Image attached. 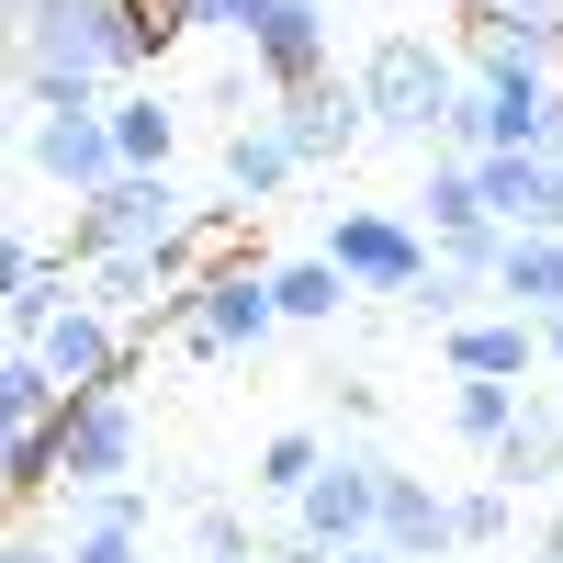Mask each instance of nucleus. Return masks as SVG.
Returning <instances> with one entry per match:
<instances>
[{"label": "nucleus", "instance_id": "obj_1", "mask_svg": "<svg viewBox=\"0 0 563 563\" xmlns=\"http://www.w3.org/2000/svg\"><path fill=\"white\" fill-rule=\"evenodd\" d=\"M158 45H169L158 0H23L12 68L34 90V113H68V102H102L113 79L158 68Z\"/></svg>", "mask_w": 563, "mask_h": 563}, {"label": "nucleus", "instance_id": "obj_2", "mask_svg": "<svg viewBox=\"0 0 563 563\" xmlns=\"http://www.w3.org/2000/svg\"><path fill=\"white\" fill-rule=\"evenodd\" d=\"M350 90H361V135H384V147H417V158H429V147H440V113H451V90H462V57H451L440 34L395 23V34L350 68Z\"/></svg>", "mask_w": 563, "mask_h": 563}, {"label": "nucleus", "instance_id": "obj_3", "mask_svg": "<svg viewBox=\"0 0 563 563\" xmlns=\"http://www.w3.org/2000/svg\"><path fill=\"white\" fill-rule=\"evenodd\" d=\"M180 225H192V192H180L169 169H113L102 192L68 203V271L113 260V249H158V238H180Z\"/></svg>", "mask_w": 563, "mask_h": 563}, {"label": "nucleus", "instance_id": "obj_4", "mask_svg": "<svg viewBox=\"0 0 563 563\" xmlns=\"http://www.w3.org/2000/svg\"><path fill=\"white\" fill-rule=\"evenodd\" d=\"M147 327H169L192 361H238V350H260L271 339V260H203V282L180 294L169 316H147Z\"/></svg>", "mask_w": 563, "mask_h": 563}, {"label": "nucleus", "instance_id": "obj_5", "mask_svg": "<svg viewBox=\"0 0 563 563\" xmlns=\"http://www.w3.org/2000/svg\"><path fill=\"white\" fill-rule=\"evenodd\" d=\"M57 496H90V485H135V462H147V417H135L124 384L102 395H57Z\"/></svg>", "mask_w": 563, "mask_h": 563}, {"label": "nucleus", "instance_id": "obj_6", "mask_svg": "<svg viewBox=\"0 0 563 563\" xmlns=\"http://www.w3.org/2000/svg\"><path fill=\"white\" fill-rule=\"evenodd\" d=\"M316 260L350 282V294H406L417 271H429V238L395 214V203H327V238Z\"/></svg>", "mask_w": 563, "mask_h": 563}, {"label": "nucleus", "instance_id": "obj_7", "mask_svg": "<svg viewBox=\"0 0 563 563\" xmlns=\"http://www.w3.org/2000/svg\"><path fill=\"white\" fill-rule=\"evenodd\" d=\"M372 485H384V451L327 440V462H316L305 496H294V530H305L316 552H361V541H372Z\"/></svg>", "mask_w": 563, "mask_h": 563}, {"label": "nucleus", "instance_id": "obj_8", "mask_svg": "<svg viewBox=\"0 0 563 563\" xmlns=\"http://www.w3.org/2000/svg\"><path fill=\"white\" fill-rule=\"evenodd\" d=\"M260 124L282 135V158H294V169H339V158L361 147V90H350L339 68H316V79H294V90H271Z\"/></svg>", "mask_w": 563, "mask_h": 563}, {"label": "nucleus", "instance_id": "obj_9", "mask_svg": "<svg viewBox=\"0 0 563 563\" xmlns=\"http://www.w3.org/2000/svg\"><path fill=\"white\" fill-rule=\"evenodd\" d=\"M462 180H474V203H485L496 238H552V158L541 147H474Z\"/></svg>", "mask_w": 563, "mask_h": 563}, {"label": "nucleus", "instance_id": "obj_10", "mask_svg": "<svg viewBox=\"0 0 563 563\" xmlns=\"http://www.w3.org/2000/svg\"><path fill=\"white\" fill-rule=\"evenodd\" d=\"M34 361H45V384H57V395H102V384H124L135 327H113L102 305H68V316L34 339Z\"/></svg>", "mask_w": 563, "mask_h": 563}, {"label": "nucleus", "instance_id": "obj_11", "mask_svg": "<svg viewBox=\"0 0 563 563\" xmlns=\"http://www.w3.org/2000/svg\"><path fill=\"white\" fill-rule=\"evenodd\" d=\"M12 158H34L57 192L79 203V192H102L113 180V135H102V102H68V113H34L23 135H12Z\"/></svg>", "mask_w": 563, "mask_h": 563}, {"label": "nucleus", "instance_id": "obj_12", "mask_svg": "<svg viewBox=\"0 0 563 563\" xmlns=\"http://www.w3.org/2000/svg\"><path fill=\"white\" fill-rule=\"evenodd\" d=\"M485 485L496 496H541V485H563V395H519V417L485 440Z\"/></svg>", "mask_w": 563, "mask_h": 563}, {"label": "nucleus", "instance_id": "obj_13", "mask_svg": "<svg viewBox=\"0 0 563 563\" xmlns=\"http://www.w3.org/2000/svg\"><path fill=\"white\" fill-rule=\"evenodd\" d=\"M440 361H451V384H541V339L507 305H474L462 327H440Z\"/></svg>", "mask_w": 563, "mask_h": 563}, {"label": "nucleus", "instance_id": "obj_14", "mask_svg": "<svg viewBox=\"0 0 563 563\" xmlns=\"http://www.w3.org/2000/svg\"><path fill=\"white\" fill-rule=\"evenodd\" d=\"M372 552L451 563V496L429 474H406V462H384V485H372Z\"/></svg>", "mask_w": 563, "mask_h": 563}, {"label": "nucleus", "instance_id": "obj_15", "mask_svg": "<svg viewBox=\"0 0 563 563\" xmlns=\"http://www.w3.org/2000/svg\"><path fill=\"white\" fill-rule=\"evenodd\" d=\"M68 563H147V485H90L57 530Z\"/></svg>", "mask_w": 563, "mask_h": 563}, {"label": "nucleus", "instance_id": "obj_16", "mask_svg": "<svg viewBox=\"0 0 563 563\" xmlns=\"http://www.w3.org/2000/svg\"><path fill=\"white\" fill-rule=\"evenodd\" d=\"M249 68H260V90L316 79L327 68V0H271V12L249 23Z\"/></svg>", "mask_w": 563, "mask_h": 563}, {"label": "nucleus", "instance_id": "obj_17", "mask_svg": "<svg viewBox=\"0 0 563 563\" xmlns=\"http://www.w3.org/2000/svg\"><path fill=\"white\" fill-rule=\"evenodd\" d=\"M485 294L507 305V316H563V238H507L496 249V271H485Z\"/></svg>", "mask_w": 563, "mask_h": 563}, {"label": "nucleus", "instance_id": "obj_18", "mask_svg": "<svg viewBox=\"0 0 563 563\" xmlns=\"http://www.w3.org/2000/svg\"><path fill=\"white\" fill-rule=\"evenodd\" d=\"M395 214H406L429 249H451V238H474V225H485V203H474V180H462V158H440V147H429V169H417V203H395Z\"/></svg>", "mask_w": 563, "mask_h": 563}, {"label": "nucleus", "instance_id": "obj_19", "mask_svg": "<svg viewBox=\"0 0 563 563\" xmlns=\"http://www.w3.org/2000/svg\"><path fill=\"white\" fill-rule=\"evenodd\" d=\"M214 169H225V203H238V214H260L282 180H305L294 158H282V135H271V124H225V158H214Z\"/></svg>", "mask_w": 563, "mask_h": 563}, {"label": "nucleus", "instance_id": "obj_20", "mask_svg": "<svg viewBox=\"0 0 563 563\" xmlns=\"http://www.w3.org/2000/svg\"><path fill=\"white\" fill-rule=\"evenodd\" d=\"M102 135H113V169H169L180 113L158 102V90H124V102H102Z\"/></svg>", "mask_w": 563, "mask_h": 563}, {"label": "nucleus", "instance_id": "obj_21", "mask_svg": "<svg viewBox=\"0 0 563 563\" xmlns=\"http://www.w3.org/2000/svg\"><path fill=\"white\" fill-rule=\"evenodd\" d=\"M339 305H350V282L327 271L316 249H305V260H271V316H282V327H339Z\"/></svg>", "mask_w": 563, "mask_h": 563}, {"label": "nucleus", "instance_id": "obj_22", "mask_svg": "<svg viewBox=\"0 0 563 563\" xmlns=\"http://www.w3.org/2000/svg\"><path fill=\"white\" fill-rule=\"evenodd\" d=\"M68 305H79V271H68V260H34V271H23V294L0 305V339H12V350H34Z\"/></svg>", "mask_w": 563, "mask_h": 563}, {"label": "nucleus", "instance_id": "obj_23", "mask_svg": "<svg viewBox=\"0 0 563 563\" xmlns=\"http://www.w3.org/2000/svg\"><path fill=\"white\" fill-rule=\"evenodd\" d=\"M316 462H327V429H271V440H260V462H249V485H260V496H282V507H294V496H305V474H316Z\"/></svg>", "mask_w": 563, "mask_h": 563}, {"label": "nucleus", "instance_id": "obj_24", "mask_svg": "<svg viewBox=\"0 0 563 563\" xmlns=\"http://www.w3.org/2000/svg\"><path fill=\"white\" fill-rule=\"evenodd\" d=\"M45 417H57V384H45L34 350H12V361H0V451H12L23 429H45Z\"/></svg>", "mask_w": 563, "mask_h": 563}, {"label": "nucleus", "instance_id": "obj_25", "mask_svg": "<svg viewBox=\"0 0 563 563\" xmlns=\"http://www.w3.org/2000/svg\"><path fill=\"white\" fill-rule=\"evenodd\" d=\"M507 530H519V496H496V485H462L451 496V552H496Z\"/></svg>", "mask_w": 563, "mask_h": 563}, {"label": "nucleus", "instance_id": "obj_26", "mask_svg": "<svg viewBox=\"0 0 563 563\" xmlns=\"http://www.w3.org/2000/svg\"><path fill=\"white\" fill-rule=\"evenodd\" d=\"M519 395H530V384H451V429L485 451V440L507 429V417H519Z\"/></svg>", "mask_w": 563, "mask_h": 563}, {"label": "nucleus", "instance_id": "obj_27", "mask_svg": "<svg viewBox=\"0 0 563 563\" xmlns=\"http://www.w3.org/2000/svg\"><path fill=\"white\" fill-rule=\"evenodd\" d=\"M462 23H507V34H530L563 57V0H462Z\"/></svg>", "mask_w": 563, "mask_h": 563}, {"label": "nucleus", "instance_id": "obj_28", "mask_svg": "<svg viewBox=\"0 0 563 563\" xmlns=\"http://www.w3.org/2000/svg\"><path fill=\"white\" fill-rule=\"evenodd\" d=\"M158 12H169V34H238L249 45V23L271 12V0H158Z\"/></svg>", "mask_w": 563, "mask_h": 563}, {"label": "nucleus", "instance_id": "obj_29", "mask_svg": "<svg viewBox=\"0 0 563 563\" xmlns=\"http://www.w3.org/2000/svg\"><path fill=\"white\" fill-rule=\"evenodd\" d=\"M192 552L203 563H260V530L238 519V507H192Z\"/></svg>", "mask_w": 563, "mask_h": 563}, {"label": "nucleus", "instance_id": "obj_30", "mask_svg": "<svg viewBox=\"0 0 563 563\" xmlns=\"http://www.w3.org/2000/svg\"><path fill=\"white\" fill-rule=\"evenodd\" d=\"M384 417V384H339V429H372Z\"/></svg>", "mask_w": 563, "mask_h": 563}, {"label": "nucleus", "instance_id": "obj_31", "mask_svg": "<svg viewBox=\"0 0 563 563\" xmlns=\"http://www.w3.org/2000/svg\"><path fill=\"white\" fill-rule=\"evenodd\" d=\"M0 563H68V552L45 541V530H12V541H0Z\"/></svg>", "mask_w": 563, "mask_h": 563}, {"label": "nucleus", "instance_id": "obj_32", "mask_svg": "<svg viewBox=\"0 0 563 563\" xmlns=\"http://www.w3.org/2000/svg\"><path fill=\"white\" fill-rule=\"evenodd\" d=\"M23 271H34V249H23V238H0V305L23 294Z\"/></svg>", "mask_w": 563, "mask_h": 563}, {"label": "nucleus", "instance_id": "obj_33", "mask_svg": "<svg viewBox=\"0 0 563 563\" xmlns=\"http://www.w3.org/2000/svg\"><path fill=\"white\" fill-rule=\"evenodd\" d=\"M530 339H541V372H552V384H563V316H541Z\"/></svg>", "mask_w": 563, "mask_h": 563}, {"label": "nucleus", "instance_id": "obj_34", "mask_svg": "<svg viewBox=\"0 0 563 563\" xmlns=\"http://www.w3.org/2000/svg\"><path fill=\"white\" fill-rule=\"evenodd\" d=\"M260 563H339V552H316V541L294 530V541H282V552H260Z\"/></svg>", "mask_w": 563, "mask_h": 563}, {"label": "nucleus", "instance_id": "obj_35", "mask_svg": "<svg viewBox=\"0 0 563 563\" xmlns=\"http://www.w3.org/2000/svg\"><path fill=\"white\" fill-rule=\"evenodd\" d=\"M541 158H552V169H563V102H552V124H541Z\"/></svg>", "mask_w": 563, "mask_h": 563}, {"label": "nucleus", "instance_id": "obj_36", "mask_svg": "<svg viewBox=\"0 0 563 563\" xmlns=\"http://www.w3.org/2000/svg\"><path fill=\"white\" fill-rule=\"evenodd\" d=\"M339 563H406V552H372V541H361V552H339Z\"/></svg>", "mask_w": 563, "mask_h": 563}, {"label": "nucleus", "instance_id": "obj_37", "mask_svg": "<svg viewBox=\"0 0 563 563\" xmlns=\"http://www.w3.org/2000/svg\"><path fill=\"white\" fill-rule=\"evenodd\" d=\"M12 23H23V0H0V45H12Z\"/></svg>", "mask_w": 563, "mask_h": 563}, {"label": "nucleus", "instance_id": "obj_38", "mask_svg": "<svg viewBox=\"0 0 563 563\" xmlns=\"http://www.w3.org/2000/svg\"><path fill=\"white\" fill-rule=\"evenodd\" d=\"M429 12H462V0H429Z\"/></svg>", "mask_w": 563, "mask_h": 563}, {"label": "nucleus", "instance_id": "obj_39", "mask_svg": "<svg viewBox=\"0 0 563 563\" xmlns=\"http://www.w3.org/2000/svg\"><path fill=\"white\" fill-rule=\"evenodd\" d=\"M0 361H12V339H0Z\"/></svg>", "mask_w": 563, "mask_h": 563}]
</instances>
